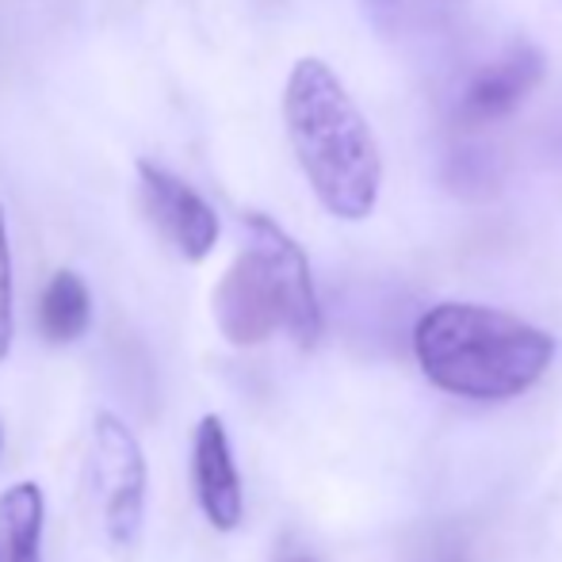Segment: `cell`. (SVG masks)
Returning <instances> with one entry per match:
<instances>
[{
  "label": "cell",
  "instance_id": "cell-4",
  "mask_svg": "<svg viewBox=\"0 0 562 562\" xmlns=\"http://www.w3.org/2000/svg\"><path fill=\"white\" fill-rule=\"evenodd\" d=\"M92 486L115 548H134L146 525V456L123 417L100 414L92 425Z\"/></svg>",
  "mask_w": 562,
  "mask_h": 562
},
{
  "label": "cell",
  "instance_id": "cell-3",
  "mask_svg": "<svg viewBox=\"0 0 562 562\" xmlns=\"http://www.w3.org/2000/svg\"><path fill=\"white\" fill-rule=\"evenodd\" d=\"M245 249L215 288L218 334L237 348L265 345L283 329L299 348L322 337V303L306 252L268 215H245Z\"/></svg>",
  "mask_w": 562,
  "mask_h": 562
},
{
  "label": "cell",
  "instance_id": "cell-2",
  "mask_svg": "<svg viewBox=\"0 0 562 562\" xmlns=\"http://www.w3.org/2000/svg\"><path fill=\"white\" fill-rule=\"evenodd\" d=\"M283 123L322 207L345 223L368 218L383 184L375 134L322 58L295 61L283 89Z\"/></svg>",
  "mask_w": 562,
  "mask_h": 562
},
{
  "label": "cell",
  "instance_id": "cell-1",
  "mask_svg": "<svg viewBox=\"0 0 562 562\" xmlns=\"http://www.w3.org/2000/svg\"><path fill=\"white\" fill-rule=\"evenodd\" d=\"M414 356L425 379L445 394L502 402L548 375L555 337L494 306L440 303L414 326Z\"/></svg>",
  "mask_w": 562,
  "mask_h": 562
},
{
  "label": "cell",
  "instance_id": "cell-11",
  "mask_svg": "<svg viewBox=\"0 0 562 562\" xmlns=\"http://www.w3.org/2000/svg\"><path fill=\"white\" fill-rule=\"evenodd\" d=\"M0 448H4V429H0Z\"/></svg>",
  "mask_w": 562,
  "mask_h": 562
},
{
  "label": "cell",
  "instance_id": "cell-10",
  "mask_svg": "<svg viewBox=\"0 0 562 562\" xmlns=\"http://www.w3.org/2000/svg\"><path fill=\"white\" fill-rule=\"evenodd\" d=\"M15 311H12V245H8V218L0 207V363L12 352Z\"/></svg>",
  "mask_w": 562,
  "mask_h": 562
},
{
  "label": "cell",
  "instance_id": "cell-9",
  "mask_svg": "<svg viewBox=\"0 0 562 562\" xmlns=\"http://www.w3.org/2000/svg\"><path fill=\"white\" fill-rule=\"evenodd\" d=\"M92 326V295L77 272H54L38 299V329L50 345H69Z\"/></svg>",
  "mask_w": 562,
  "mask_h": 562
},
{
  "label": "cell",
  "instance_id": "cell-6",
  "mask_svg": "<svg viewBox=\"0 0 562 562\" xmlns=\"http://www.w3.org/2000/svg\"><path fill=\"white\" fill-rule=\"evenodd\" d=\"M543 81V54L528 43L509 46L497 54L494 61L479 69L471 81L463 85L456 104L459 126H490L502 123L528 100V92Z\"/></svg>",
  "mask_w": 562,
  "mask_h": 562
},
{
  "label": "cell",
  "instance_id": "cell-8",
  "mask_svg": "<svg viewBox=\"0 0 562 562\" xmlns=\"http://www.w3.org/2000/svg\"><path fill=\"white\" fill-rule=\"evenodd\" d=\"M46 502L38 482H15L0 494V562H43Z\"/></svg>",
  "mask_w": 562,
  "mask_h": 562
},
{
  "label": "cell",
  "instance_id": "cell-5",
  "mask_svg": "<svg viewBox=\"0 0 562 562\" xmlns=\"http://www.w3.org/2000/svg\"><path fill=\"white\" fill-rule=\"evenodd\" d=\"M138 180L146 215L165 234V241L184 260H192V265L207 260L211 249L218 245L215 207L192 184H184V180L172 177L169 169H161L154 161H138Z\"/></svg>",
  "mask_w": 562,
  "mask_h": 562
},
{
  "label": "cell",
  "instance_id": "cell-7",
  "mask_svg": "<svg viewBox=\"0 0 562 562\" xmlns=\"http://www.w3.org/2000/svg\"><path fill=\"white\" fill-rule=\"evenodd\" d=\"M192 479L200 509L218 532H234L245 517V494L241 479H237L234 451H229V437L223 417L207 414L195 425V445H192Z\"/></svg>",
  "mask_w": 562,
  "mask_h": 562
}]
</instances>
